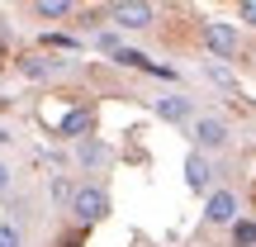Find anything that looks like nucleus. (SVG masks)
<instances>
[{"label": "nucleus", "mask_w": 256, "mask_h": 247, "mask_svg": "<svg viewBox=\"0 0 256 247\" xmlns=\"http://www.w3.org/2000/svg\"><path fill=\"white\" fill-rule=\"evenodd\" d=\"M228 124L218 119V114H204V119H194V147L200 152H218V147H228Z\"/></svg>", "instance_id": "f03ea898"}, {"label": "nucleus", "mask_w": 256, "mask_h": 247, "mask_svg": "<svg viewBox=\"0 0 256 247\" xmlns=\"http://www.w3.org/2000/svg\"><path fill=\"white\" fill-rule=\"evenodd\" d=\"M232 247H256V219H238L232 223Z\"/></svg>", "instance_id": "f8f14e48"}, {"label": "nucleus", "mask_w": 256, "mask_h": 247, "mask_svg": "<svg viewBox=\"0 0 256 247\" xmlns=\"http://www.w3.org/2000/svg\"><path fill=\"white\" fill-rule=\"evenodd\" d=\"M76 162H81V166H104V162H110V143L81 138V143H76Z\"/></svg>", "instance_id": "1a4fd4ad"}, {"label": "nucleus", "mask_w": 256, "mask_h": 247, "mask_svg": "<svg viewBox=\"0 0 256 247\" xmlns=\"http://www.w3.org/2000/svg\"><path fill=\"white\" fill-rule=\"evenodd\" d=\"M52 200H57V204H72V185H66L62 176H57V181H52Z\"/></svg>", "instance_id": "2eb2a0df"}, {"label": "nucleus", "mask_w": 256, "mask_h": 247, "mask_svg": "<svg viewBox=\"0 0 256 247\" xmlns=\"http://www.w3.org/2000/svg\"><path fill=\"white\" fill-rule=\"evenodd\" d=\"M152 110H156V119H166V124H185L190 119V95H162Z\"/></svg>", "instance_id": "6e6552de"}, {"label": "nucleus", "mask_w": 256, "mask_h": 247, "mask_svg": "<svg viewBox=\"0 0 256 247\" xmlns=\"http://www.w3.org/2000/svg\"><path fill=\"white\" fill-rule=\"evenodd\" d=\"M66 209H72V219L81 223V228H90V223H100L104 214H110V190H100V185H76Z\"/></svg>", "instance_id": "f257e3e1"}, {"label": "nucleus", "mask_w": 256, "mask_h": 247, "mask_svg": "<svg viewBox=\"0 0 256 247\" xmlns=\"http://www.w3.org/2000/svg\"><path fill=\"white\" fill-rule=\"evenodd\" d=\"M209 81H218V86H232V76H228V67H218V62H214V67H209Z\"/></svg>", "instance_id": "a211bd4d"}, {"label": "nucleus", "mask_w": 256, "mask_h": 247, "mask_svg": "<svg viewBox=\"0 0 256 247\" xmlns=\"http://www.w3.org/2000/svg\"><path fill=\"white\" fill-rule=\"evenodd\" d=\"M34 15L38 19H66L72 15V0H34Z\"/></svg>", "instance_id": "9b49d317"}, {"label": "nucleus", "mask_w": 256, "mask_h": 247, "mask_svg": "<svg viewBox=\"0 0 256 247\" xmlns=\"http://www.w3.org/2000/svg\"><path fill=\"white\" fill-rule=\"evenodd\" d=\"M204 223H238V195L232 190H209L204 195Z\"/></svg>", "instance_id": "7ed1b4c3"}, {"label": "nucleus", "mask_w": 256, "mask_h": 247, "mask_svg": "<svg viewBox=\"0 0 256 247\" xmlns=\"http://www.w3.org/2000/svg\"><path fill=\"white\" fill-rule=\"evenodd\" d=\"M95 43H100V48H104V53H119V34H114V29H104V34H100V38H95Z\"/></svg>", "instance_id": "dca6fc26"}, {"label": "nucleus", "mask_w": 256, "mask_h": 247, "mask_svg": "<svg viewBox=\"0 0 256 247\" xmlns=\"http://www.w3.org/2000/svg\"><path fill=\"white\" fill-rule=\"evenodd\" d=\"M185 185L200 190V195L214 190V166H209V157H204V152H190V157H185Z\"/></svg>", "instance_id": "0eeeda50"}, {"label": "nucleus", "mask_w": 256, "mask_h": 247, "mask_svg": "<svg viewBox=\"0 0 256 247\" xmlns=\"http://www.w3.org/2000/svg\"><path fill=\"white\" fill-rule=\"evenodd\" d=\"M204 48L214 57H238V29L232 24H204Z\"/></svg>", "instance_id": "39448f33"}, {"label": "nucleus", "mask_w": 256, "mask_h": 247, "mask_svg": "<svg viewBox=\"0 0 256 247\" xmlns=\"http://www.w3.org/2000/svg\"><path fill=\"white\" fill-rule=\"evenodd\" d=\"M90 128H95V110H66L62 119H57V138H66V143H81Z\"/></svg>", "instance_id": "423d86ee"}, {"label": "nucleus", "mask_w": 256, "mask_h": 247, "mask_svg": "<svg viewBox=\"0 0 256 247\" xmlns=\"http://www.w3.org/2000/svg\"><path fill=\"white\" fill-rule=\"evenodd\" d=\"M43 48H62V53H76V38H66V34H43Z\"/></svg>", "instance_id": "4468645a"}, {"label": "nucleus", "mask_w": 256, "mask_h": 247, "mask_svg": "<svg viewBox=\"0 0 256 247\" xmlns=\"http://www.w3.org/2000/svg\"><path fill=\"white\" fill-rule=\"evenodd\" d=\"M0 247H24V228L14 219H0Z\"/></svg>", "instance_id": "ddd939ff"}, {"label": "nucleus", "mask_w": 256, "mask_h": 247, "mask_svg": "<svg viewBox=\"0 0 256 247\" xmlns=\"http://www.w3.org/2000/svg\"><path fill=\"white\" fill-rule=\"evenodd\" d=\"M238 15H242V19H247V24H252V29H256V0H238Z\"/></svg>", "instance_id": "f3484780"}, {"label": "nucleus", "mask_w": 256, "mask_h": 247, "mask_svg": "<svg viewBox=\"0 0 256 247\" xmlns=\"http://www.w3.org/2000/svg\"><path fill=\"white\" fill-rule=\"evenodd\" d=\"M5 190H10V166L0 162V195H5Z\"/></svg>", "instance_id": "6ab92c4d"}, {"label": "nucleus", "mask_w": 256, "mask_h": 247, "mask_svg": "<svg viewBox=\"0 0 256 247\" xmlns=\"http://www.w3.org/2000/svg\"><path fill=\"white\" fill-rule=\"evenodd\" d=\"M110 19L119 29H147L152 24V0H114Z\"/></svg>", "instance_id": "20e7f679"}, {"label": "nucleus", "mask_w": 256, "mask_h": 247, "mask_svg": "<svg viewBox=\"0 0 256 247\" xmlns=\"http://www.w3.org/2000/svg\"><path fill=\"white\" fill-rule=\"evenodd\" d=\"M24 72L34 76V81H52V76H62V67L48 62V57H24Z\"/></svg>", "instance_id": "9d476101"}]
</instances>
